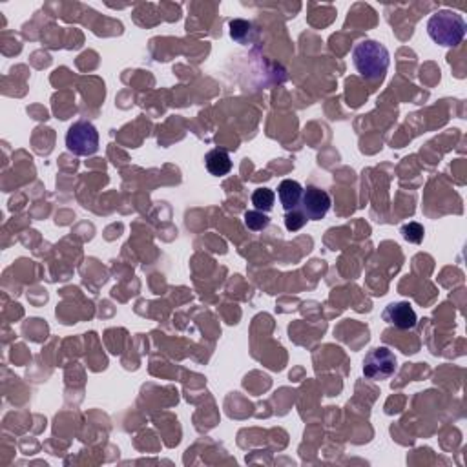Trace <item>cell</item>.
Instances as JSON below:
<instances>
[{"label": "cell", "instance_id": "obj_12", "mask_svg": "<svg viewBox=\"0 0 467 467\" xmlns=\"http://www.w3.org/2000/svg\"><path fill=\"white\" fill-rule=\"evenodd\" d=\"M424 226L420 223H407V225L402 226V236H404L405 241L414 243V245L424 241Z\"/></svg>", "mask_w": 467, "mask_h": 467}, {"label": "cell", "instance_id": "obj_13", "mask_svg": "<svg viewBox=\"0 0 467 467\" xmlns=\"http://www.w3.org/2000/svg\"><path fill=\"white\" fill-rule=\"evenodd\" d=\"M309 221L305 217V214L302 212V210H290V212H287V216H285V225H287V229L292 230V232H296V230L302 229L305 223Z\"/></svg>", "mask_w": 467, "mask_h": 467}, {"label": "cell", "instance_id": "obj_9", "mask_svg": "<svg viewBox=\"0 0 467 467\" xmlns=\"http://www.w3.org/2000/svg\"><path fill=\"white\" fill-rule=\"evenodd\" d=\"M274 203H276V194L270 188H258L252 194V204L259 212H270L274 209Z\"/></svg>", "mask_w": 467, "mask_h": 467}, {"label": "cell", "instance_id": "obj_3", "mask_svg": "<svg viewBox=\"0 0 467 467\" xmlns=\"http://www.w3.org/2000/svg\"><path fill=\"white\" fill-rule=\"evenodd\" d=\"M66 148L73 155L89 158L99 150V132L97 128L88 121H77L70 126L66 133Z\"/></svg>", "mask_w": 467, "mask_h": 467}, {"label": "cell", "instance_id": "obj_7", "mask_svg": "<svg viewBox=\"0 0 467 467\" xmlns=\"http://www.w3.org/2000/svg\"><path fill=\"white\" fill-rule=\"evenodd\" d=\"M303 196V187L294 179H285L281 181L280 187H278V197H280V203L283 204L285 212H290V210L297 209L300 207V201Z\"/></svg>", "mask_w": 467, "mask_h": 467}, {"label": "cell", "instance_id": "obj_6", "mask_svg": "<svg viewBox=\"0 0 467 467\" xmlns=\"http://www.w3.org/2000/svg\"><path fill=\"white\" fill-rule=\"evenodd\" d=\"M383 319L395 325V327L402 329V331L414 329L418 323L417 312L411 307V303L407 302H396L387 305L385 310H383Z\"/></svg>", "mask_w": 467, "mask_h": 467}, {"label": "cell", "instance_id": "obj_1", "mask_svg": "<svg viewBox=\"0 0 467 467\" xmlns=\"http://www.w3.org/2000/svg\"><path fill=\"white\" fill-rule=\"evenodd\" d=\"M353 62L361 79H366L367 82H378L389 70L391 55H389V50L378 40L366 38L354 46Z\"/></svg>", "mask_w": 467, "mask_h": 467}, {"label": "cell", "instance_id": "obj_2", "mask_svg": "<svg viewBox=\"0 0 467 467\" xmlns=\"http://www.w3.org/2000/svg\"><path fill=\"white\" fill-rule=\"evenodd\" d=\"M466 21L460 13L451 9H440L433 13L427 22V33L434 43L446 48H455L466 37Z\"/></svg>", "mask_w": 467, "mask_h": 467}, {"label": "cell", "instance_id": "obj_10", "mask_svg": "<svg viewBox=\"0 0 467 467\" xmlns=\"http://www.w3.org/2000/svg\"><path fill=\"white\" fill-rule=\"evenodd\" d=\"M270 223L268 216L265 212H259V210H248L245 214V226L252 232H259V230H265Z\"/></svg>", "mask_w": 467, "mask_h": 467}, {"label": "cell", "instance_id": "obj_4", "mask_svg": "<svg viewBox=\"0 0 467 467\" xmlns=\"http://www.w3.org/2000/svg\"><path fill=\"white\" fill-rule=\"evenodd\" d=\"M396 373V356L387 347H376L369 351L363 360V374L366 378L380 382V380L391 378Z\"/></svg>", "mask_w": 467, "mask_h": 467}, {"label": "cell", "instance_id": "obj_11", "mask_svg": "<svg viewBox=\"0 0 467 467\" xmlns=\"http://www.w3.org/2000/svg\"><path fill=\"white\" fill-rule=\"evenodd\" d=\"M252 33V24L246 21H232L230 22V35H232L234 40L238 43H246V37L251 38Z\"/></svg>", "mask_w": 467, "mask_h": 467}, {"label": "cell", "instance_id": "obj_8", "mask_svg": "<svg viewBox=\"0 0 467 467\" xmlns=\"http://www.w3.org/2000/svg\"><path fill=\"white\" fill-rule=\"evenodd\" d=\"M204 165H207V170L212 175H216V177H223V175L230 174V170H232V159H230L229 152L219 148L210 150L204 155Z\"/></svg>", "mask_w": 467, "mask_h": 467}, {"label": "cell", "instance_id": "obj_5", "mask_svg": "<svg viewBox=\"0 0 467 467\" xmlns=\"http://www.w3.org/2000/svg\"><path fill=\"white\" fill-rule=\"evenodd\" d=\"M300 207H302V212L305 214L307 219L319 221L327 216L329 209H331V196L318 187H307L303 188Z\"/></svg>", "mask_w": 467, "mask_h": 467}]
</instances>
